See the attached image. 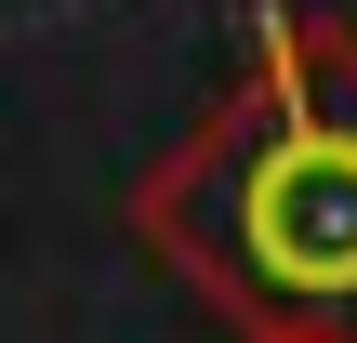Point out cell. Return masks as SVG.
Listing matches in <instances>:
<instances>
[{
    "label": "cell",
    "instance_id": "1",
    "mask_svg": "<svg viewBox=\"0 0 357 343\" xmlns=\"http://www.w3.org/2000/svg\"><path fill=\"white\" fill-rule=\"evenodd\" d=\"M132 225L238 343H357V26L265 0Z\"/></svg>",
    "mask_w": 357,
    "mask_h": 343
}]
</instances>
